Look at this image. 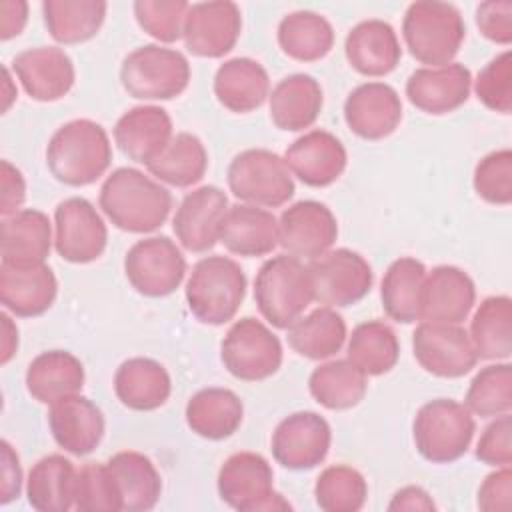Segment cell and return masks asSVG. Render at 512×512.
I'll use <instances>...</instances> for the list:
<instances>
[{
	"label": "cell",
	"instance_id": "cell-51",
	"mask_svg": "<svg viewBox=\"0 0 512 512\" xmlns=\"http://www.w3.org/2000/svg\"><path fill=\"white\" fill-rule=\"evenodd\" d=\"M476 458L488 466H510L512 464V418L510 414L496 416L476 444Z\"/></svg>",
	"mask_w": 512,
	"mask_h": 512
},
{
	"label": "cell",
	"instance_id": "cell-24",
	"mask_svg": "<svg viewBox=\"0 0 512 512\" xmlns=\"http://www.w3.org/2000/svg\"><path fill=\"white\" fill-rule=\"evenodd\" d=\"M48 426L54 442L68 454L86 456L104 438V414L86 396L72 394L50 404Z\"/></svg>",
	"mask_w": 512,
	"mask_h": 512
},
{
	"label": "cell",
	"instance_id": "cell-15",
	"mask_svg": "<svg viewBox=\"0 0 512 512\" xmlns=\"http://www.w3.org/2000/svg\"><path fill=\"white\" fill-rule=\"evenodd\" d=\"M332 442V430L318 412H294L278 422L270 450L274 460L288 470H312L324 462Z\"/></svg>",
	"mask_w": 512,
	"mask_h": 512
},
{
	"label": "cell",
	"instance_id": "cell-53",
	"mask_svg": "<svg viewBox=\"0 0 512 512\" xmlns=\"http://www.w3.org/2000/svg\"><path fill=\"white\" fill-rule=\"evenodd\" d=\"M478 508L484 512H506L512 506V470L500 466L490 472L478 488Z\"/></svg>",
	"mask_w": 512,
	"mask_h": 512
},
{
	"label": "cell",
	"instance_id": "cell-34",
	"mask_svg": "<svg viewBox=\"0 0 512 512\" xmlns=\"http://www.w3.org/2000/svg\"><path fill=\"white\" fill-rule=\"evenodd\" d=\"M86 374L82 362L68 350H46L26 368V390L40 404H54L60 398L78 394Z\"/></svg>",
	"mask_w": 512,
	"mask_h": 512
},
{
	"label": "cell",
	"instance_id": "cell-52",
	"mask_svg": "<svg viewBox=\"0 0 512 512\" xmlns=\"http://www.w3.org/2000/svg\"><path fill=\"white\" fill-rule=\"evenodd\" d=\"M476 26L490 42L508 46L512 42V2L488 0L476 6Z\"/></svg>",
	"mask_w": 512,
	"mask_h": 512
},
{
	"label": "cell",
	"instance_id": "cell-21",
	"mask_svg": "<svg viewBox=\"0 0 512 512\" xmlns=\"http://www.w3.org/2000/svg\"><path fill=\"white\" fill-rule=\"evenodd\" d=\"M346 126L364 140H382L402 122V100L386 82H364L344 100Z\"/></svg>",
	"mask_w": 512,
	"mask_h": 512
},
{
	"label": "cell",
	"instance_id": "cell-48",
	"mask_svg": "<svg viewBox=\"0 0 512 512\" xmlns=\"http://www.w3.org/2000/svg\"><path fill=\"white\" fill-rule=\"evenodd\" d=\"M188 8L190 4L186 0H136L134 16L148 36L158 42L172 44L182 38Z\"/></svg>",
	"mask_w": 512,
	"mask_h": 512
},
{
	"label": "cell",
	"instance_id": "cell-40",
	"mask_svg": "<svg viewBox=\"0 0 512 512\" xmlns=\"http://www.w3.org/2000/svg\"><path fill=\"white\" fill-rule=\"evenodd\" d=\"M108 4L104 0H44L42 16L50 36L60 44H80L98 34Z\"/></svg>",
	"mask_w": 512,
	"mask_h": 512
},
{
	"label": "cell",
	"instance_id": "cell-16",
	"mask_svg": "<svg viewBox=\"0 0 512 512\" xmlns=\"http://www.w3.org/2000/svg\"><path fill=\"white\" fill-rule=\"evenodd\" d=\"M242 30V14L238 4L230 0L190 4L182 40L188 52L198 58H222L238 42Z\"/></svg>",
	"mask_w": 512,
	"mask_h": 512
},
{
	"label": "cell",
	"instance_id": "cell-49",
	"mask_svg": "<svg viewBox=\"0 0 512 512\" xmlns=\"http://www.w3.org/2000/svg\"><path fill=\"white\" fill-rule=\"evenodd\" d=\"M472 184L476 194L496 206H508L512 202V152L500 148L484 158L474 168Z\"/></svg>",
	"mask_w": 512,
	"mask_h": 512
},
{
	"label": "cell",
	"instance_id": "cell-2",
	"mask_svg": "<svg viewBox=\"0 0 512 512\" xmlns=\"http://www.w3.org/2000/svg\"><path fill=\"white\" fill-rule=\"evenodd\" d=\"M112 144L108 132L94 120L76 118L62 124L46 146L50 174L66 186H88L108 170Z\"/></svg>",
	"mask_w": 512,
	"mask_h": 512
},
{
	"label": "cell",
	"instance_id": "cell-38",
	"mask_svg": "<svg viewBox=\"0 0 512 512\" xmlns=\"http://www.w3.org/2000/svg\"><path fill=\"white\" fill-rule=\"evenodd\" d=\"M278 44L286 56L298 62H316L334 46L332 24L314 10H294L278 24Z\"/></svg>",
	"mask_w": 512,
	"mask_h": 512
},
{
	"label": "cell",
	"instance_id": "cell-7",
	"mask_svg": "<svg viewBox=\"0 0 512 512\" xmlns=\"http://www.w3.org/2000/svg\"><path fill=\"white\" fill-rule=\"evenodd\" d=\"M120 82L136 100H172L188 88L190 64L174 48L146 44L122 60Z\"/></svg>",
	"mask_w": 512,
	"mask_h": 512
},
{
	"label": "cell",
	"instance_id": "cell-5",
	"mask_svg": "<svg viewBox=\"0 0 512 512\" xmlns=\"http://www.w3.org/2000/svg\"><path fill=\"white\" fill-rule=\"evenodd\" d=\"M402 36L418 62L436 68L454 60L466 38V24L454 4L418 0L406 8Z\"/></svg>",
	"mask_w": 512,
	"mask_h": 512
},
{
	"label": "cell",
	"instance_id": "cell-17",
	"mask_svg": "<svg viewBox=\"0 0 512 512\" xmlns=\"http://www.w3.org/2000/svg\"><path fill=\"white\" fill-rule=\"evenodd\" d=\"M336 238V216L322 202H294L278 218V244L294 258L314 260L328 252Z\"/></svg>",
	"mask_w": 512,
	"mask_h": 512
},
{
	"label": "cell",
	"instance_id": "cell-42",
	"mask_svg": "<svg viewBox=\"0 0 512 512\" xmlns=\"http://www.w3.org/2000/svg\"><path fill=\"white\" fill-rule=\"evenodd\" d=\"M312 398L328 410H350L358 406L368 390L366 374L348 358L316 366L308 378Z\"/></svg>",
	"mask_w": 512,
	"mask_h": 512
},
{
	"label": "cell",
	"instance_id": "cell-57",
	"mask_svg": "<svg viewBox=\"0 0 512 512\" xmlns=\"http://www.w3.org/2000/svg\"><path fill=\"white\" fill-rule=\"evenodd\" d=\"M390 512H402V510H422V512H432L436 510V504L432 496L422 488V486H404L398 492H394L390 504Z\"/></svg>",
	"mask_w": 512,
	"mask_h": 512
},
{
	"label": "cell",
	"instance_id": "cell-36",
	"mask_svg": "<svg viewBox=\"0 0 512 512\" xmlns=\"http://www.w3.org/2000/svg\"><path fill=\"white\" fill-rule=\"evenodd\" d=\"M76 470L62 454L40 458L28 472L26 498L38 512H66L74 508Z\"/></svg>",
	"mask_w": 512,
	"mask_h": 512
},
{
	"label": "cell",
	"instance_id": "cell-23",
	"mask_svg": "<svg viewBox=\"0 0 512 512\" xmlns=\"http://www.w3.org/2000/svg\"><path fill=\"white\" fill-rule=\"evenodd\" d=\"M284 162L302 184L324 188L342 176L348 164V154L344 144L332 132L310 130L286 148Z\"/></svg>",
	"mask_w": 512,
	"mask_h": 512
},
{
	"label": "cell",
	"instance_id": "cell-50",
	"mask_svg": "<svg viewBox=\"0 0 512 512\" xmlns=\"http://www.w3.org/2000/svg\"><path fill=\"white\" fill-rule=\"evenodd\" d=\"M474 92L492 112H512V52L496 54L476 76Z\"/></svg>",
	"mask_w": 512,
	"mask_h": 512
},
{
	"label": "cell",
	"instance_id": "cell-41",
	"mask_svg": "<svg viewBox=\"0 0 512 512\" xmlns=\"http://www.w3.org/2000/svg\"><path fill=\"white\" fill-rule=\"evenodd\" d=\"M470 340L484 360H508L512 354V300L498 294L488 296L476 308L470 322Z\"/></svg>",
	"mask_w": 512,
	"mask_h": 512
},
{
	"label": "cell",
	"instance_id": "cell-27",
	"mask_svg": "<svg viewBox=\"0 0 512 512\" xmlns=\"http://www.w3.org/2000/svg\"><path fill=\"white\" fill-rule=\"evenodd\" d=\"M344 54L358 74L376 78L390 74L398 66L402 48L388 22L370 18L350 28L344 42Z\"/></svg>",
	"mask_w": 512,
	"mask_h": 512
},
{
	"label": "cell",
	"instance_id": "cell-58",
	"mask_svg": "<svg viewBox=\"0 0 512 512\" xmlns=\"http://www.w3.org/2000/svg\"><path fill=\"white\" fill-rule=\"evenodd\" d=\"M2 320V354H0V362L8 364V360L14 356L16 348H18V328L14 326L12 318L2 312L0 314Z\"/></svg>",
	"mask_w": 512,
	"mask_h": 512
},
{
	"label": "cell",
	"instance_id": "cell-10",
	"mask_svg": "<svg viewBox=\"0 0 512 512\" xmlns=\"http://www.w3.org/2000/svg\"><path fill=\"white\" fill-rule=\"evenodd\" d=\"M282 356L280 338L252 316L236 320L220 344L224 368L244 382H260L274 376L282 366Z\"/></svg>",
	"mask_w": 512,
	"mask_h": 512
},
{
	"label": "cell",
	"instance_id": "cell-28",
	"mask_svg": "<svg viewBox=\"0 0 512 512\" xmlns=\"http://www.w3.org/2000/svg\"><path fill=\"white\" fill-rule=\"evenodd\" d=\"M218 240L236 256H266L278 246V220L260 206L234 204L220 222Z\"/></svg>",
	"mask_w": 512,
	"mask_h": 512
},
{
	"label": "cell",
	"instance_id": "cell-47",
	"mask_svg": "<svg viewBox=\"0 0 512 512\" xmlns=\"http://www.w3.org/2000/svg\"><path fill=\"white\" fill-rule=\"evenodd\" d=\"M74 508L80 512H120L122 504L106 462H88L76 470Z\"/></svg>",
	"mask_w": 512,
	"mask_h": 512
},
{
	"label": "cell",
	"instance_id": "cell-9",
	"mask_svg": "<svg viewBox=\"0 0 512 512\" xmlns=\"http://www.w3.org/2000/svg\"><path fill=\"white\" fill-rule=\"evenodd\" d=\"M230 192L252 206L278 208L294 196V178L284 158L266 148H248L228 166Z\"/></svg>",
	"mask_w": 512,
	"mask_h": 512
},
{
	"label": "cell",
	"instance_id": "cell-37",
	"mask_svg": "<svg viewBox=\"0 0 512 512\" xmlns=\"http://www.w3.org/2000/svg\"><path fill=\"white\" fill-rule=\"evenodd\" d=\"M424 278L426 266L412 256H402L388 266L382 278L380 298L390 320L398 324L420 320V292Z\"/></svg>",
	"mask_w": 512,
	"mask_h": 512
},
{
	"label": "cell",
	"instance_id": "cell-11",
	"mask_svg": "<svg viewBox=\"0 0 512 512\" xmlns=\"http://www.w3.org/2000/svg\"><path fill=\"white\" fill-rule=\"evenodd\" d=\"M124 274L138 294L164 298L180 288L186 276V258L168 236H148L126 252Z\"/></svg>",
	"mask_w": 512,
	"mask_h": 512
},
{
	"label": "cell",
	"instance_id": "cell-30",
	"mask_svg": "<svg viewBox=\"0 0 512 512\" xmlns=\"http://www.w3.org/2000/svg\"><path fill=\"white\" fill-rule=\"evenodd\" d=\"M114 392L126 408L150 412L166 404L172 392V380L158 360L134 356L116 368Z\"/></svg>",
	"mask_w": 512,
	"mask_h": 512
},
{
	"label": "cell",
	"instance_id": "cell-1",
	"mask_svg": "<svg viewBox=\"0 0 512 512\" xmlns=\"http://www.w3.org/2000/svg\"><path fill=\"white\" fill-rule=\"evenodd\" d=\"M98 202L116 228L132 234L158 230L172 210L170 190L130 166L116 168L106 176Z\"/></svg>",
	"mask_w": 512,
	"mask_h": 512
},
{
	"label": "cell",
	"instance_id": "cell-6",
	"mask_svg": "<svg viewBox=\"0 0 512 512\" xmlns=\"http://www.w3.org/2000/svg\"><path fill=\"white\" fill-rule=\"evenodd\" d=\"M474 432L472 412L452 398H434L422 404L412 422L414 446L432 464H450L462 458Z\"/></svg>",
	"mask_w": 512,
	"mask_h": 512
},
{
	"label": "cell",
	"instance_id": "cell-8",
	"mask_svg": "<svg viewBox=\"0 0 512 512\" xmlns=\"http://www.w3.org/2000/svg\"><path fill=\"white\" fill-rule=\"evenodd\" d=\"M224 504L238 512L290 510V502L274 490L270 462L258 452H236L224 460L216 478Z\"/></svg>",
	"mask_w": 512,
	"mask_h": 512
},
{
	"label": "cell",
	"instance_id": "cell-22",
	"mask_svg": "<svg viewBox=\"0 0 512 512\" xmlns=\"http://www.w3.org/2000/svg\"><path fill=\"white\" fill-rule=\"evenodd\" d=\"M472 90V74L460 62L446 66H424L414 70L406 80V96L418 110L442 116L466 104Z\"/></svg>",
	"mask_w": 512,
	"mask_h": 512
},
{
	"label": "cell",
	"instance_id": "cell-33",
	"mask_svg": "<svg viewBox=\"0 0 512 512\" xmlns=\"http://www.w3.org/2000/svg\"><path fill=\"white\" fill-rule=\"evenodd\" d=\"M52 246V226L44 212L34 208L18 210L2 218L0 254L6 264H42Z\"/></svg>",
	"mask_w": 512,
	"mask_h": 512
},
{
	"label": "cell",
	"instance_id": "cell-26",
	"mask_svg": "<svg viewBox=\"0 0 512 512\" xmlns=\"http://www.w3.org/2000/svg\"><path fill=\"white\" fill-rule=\"evenodd\" d=\"M114 142L130 160L148 166L174 138L170 114L154 104L126 110L114 124Z\"/></svg>",
	"mask_w": 512,
	"mask_h": 512
},
{
	"label": "cell",
	"instance_id": "cell-19",
	"mask_svg": "<svg viewBox=\"0 0 512 512\" xmlns=\"http://www.w3.org/2000/svg\"><path fill=\"white\" fill-rule=\"evenodd\" d=\"M228 210V196L218 186L188 192L172 218L176 240L188 252H208L218 242L220 222Z\"/></svg>",
	"mask_w": 512,
	"mask_h": 512
},
{
	"label": "cell",
	"instance_id": "cell-56",
	"mask_svg": "<svg viewBox=\"0 0 512 512\" xmlns=\"http://www.w3.org/2000/svg\"><path fill=\"white\" fill-rule=\"evenodd\" d=\"M28 22V4L24 0H4L0 4V38L18 36Z\"/></svg>",
	"mask_w": 512,
	"mask_h": 512
},
{
	"label": "cell",
	"instance_id": "cell-54",
	"mask_svg": "<svg viewBox=\"0 0 512 512\" xmlns=\"http://www.w3.org/2000/svg\"><path fill=\"white\" fill-rule=\"evenodd\" d=\"M0 214L12 216L26 200V182L22 172L8 160L0 162Z\"/></svg>",
	"mask_w": 512,
	"mask_h": 512
},
{
	"label": "cell",
	"instance_id": "cell-44",
	"mask_svg": "<svg viewBox=\"0 0 512 512\" xmlns=\"http://www.w3.org/2000/svg\"><path fill=\"white\" fill-rule=\"evenodd\" d=\"M346 354L348 360L366 376H382L396 366L400 342L386 322L368 320L352 330Z\"/></svg>",
	"mask_w": 512,
	"mask_h": 512
},
{
	"label": "cell",
	"instance_id": "cell-13",
	"mask_svg": "<svg viewBox=\"0 0 512 512\" xmlns=\"http://www.w3.org/2000/svg\"><path fill=\"white\" fill-rule=\"evenodd\" d=\"M54 248L58 256L72 264H88L102 256L108 244V228L86 198L72 196L54 210Z\"/></svg>",
	"mask_w": 512,
	"mask_h": 512
},
{
	"label": "cell",
	"instance_id": "cell-20",
	"mask_svg": "<svg viewBox=\"0 0 512 512\" xmlns=\"http://www.w3.org/2000/svg\"><path fill=\"white\" fill-rule=\"evenodd\" d=\"M24 92L36 102H56L64 98L76 80L72 58L56 46H36L22 50L12 60Z\"/></svg>",
	"mask_w": 512,
	"mask_h": 512
},
{
	"label": "cell",
	"instance_id": "cell-43",
	"mask_svg": "<svg viewBox=\"0 0 512 512\" xmlns=\"http://www.w3.org/2000/svg\"><path fill=\"white\" fill-rule=\"evenodd\" d=\"M146 168L154 178L168 186L190 188L204 178L208 168V152L198 136L178 132L164 152Z\"/></svg>",
	"mask_w": 512,
	"mask_h": 512
},
{
	"label": "cell",
	"instance_id": "cell-31",
	"mask_svg": "<svg viewBox=\"0 0 512 512\" xmlns=\"http://www.w3.org/2000/svg\"><path fill=\"white\" fill-rule=\"evenodd\" d=\"M214 96L230 112H252L270 96L268 72L258 60L230 58L214 74Z\"/></svg>",
	"mask_w": 512,
	"mask_h": 512
},
{
	"label": "cell",
	"instance_id": "cell-55",
	"mask_svg": "<svg viewBox=\"0 0 512 512\" xmlns=\"http://www.w3.org/2000/svg\"><path fill=\"white\" fill-rule=\"evenodd\" d=\"M2 468H0V504H8L20 496L22 468L20 458L8 440L0 442Z\"/></svg>",
	"mask_w": 512,
	"mask_h": 512
},
{
	"label": "cell",
	"instance_id": "cell-32",
	"mask_svg": "<svg viewBox=\"0 0 512 512\" xmlns=\"http://www.w3.org/2000/svg\"><path fill=\"white\" fill-rule=\"evenodd\" d=\"M114 480L122 510L146 512L152 510L162 494V478L154 462L136 450H122L106 462Z\"/></svg>",
	"mask_w": 512,
	"mask_h": 512
},
{
	"label": "cell",
	"instance_id": "cell-12",
	"mask_svg": "<svg viewBox=\"0 0 512 512\" xmlns=\"http://www.w3.org/2000/svg\"><path fill=\"white\" fill-rule=\"evenodd\" d=\"M314 300L330 308H346L360 302L372 288L374 272L368 260L348 248L328 250L308 264Z\"/></svg>",
	"mask_w": 512,
	"mask_h": 512
},
{
	"label": "cell",
	"instance_id": "cell-29",
	"mask_svg": "<svg viewBox=\"0 0 512 512\" xmlns=\"http://www.w3.org/2000/svg\"><path fill=\"white\" fill-rule=\"evenodd\" d=\"M324 96L320 82L310 74H290L282 78L268 96L270 120L284 132L310 128L322 112Z\"/></svg>",
	"mask_w": 512,
	"mask_h": 512
},
{
	"label": "cell",
	"instance_id": "cell-14",
	"mask_svg": "<svg viewBox=\"0 0 512 512\" xmlns=\"http://www.w3.org/2000/svg\"><path fill=\"white\" fill-rule=\"evenodd\" d=\"M416 362L432 376L462 378L478 362L468 332L460 324L420 322L412 334Z\"/></svg>",
	"mask_w": 512,
	"mask_h": 512
},
{
	"label": "cell",
	"instance_id": "cell-18",
	"mask_svg": "<svg viewBox=\"0 0 512 512\" xmlns=\"http://www.w3.org/2000/svg\"><path fill=\"white\" fill-rule=\"evenodd\" d=\"M476 302L474 280L458 266L442 264L426 272L420 292V320L432 324H460Z\"/></svg>",
	"mask_w": 512,
	"mask_h": 512
},
{
	"label": "cell",
	"instance_id": "cell-46",
	"mask_svg": "<svg viewBox=\"0 0 512 512\" xmlns=\"http://www.w3.org/2000/svg\"><path fill=\"white\" fill-rule=\"evenodd\" d=\"M314 498L324 512H358L366 504L368 484L356 468L334 464L316 478Z\"/></svg>",
	"mask_w": 512,
	"mask_h": 512
},
{
	"label": "cell",
	"instance_id": "cell-25",
	"mask_svg": "<svg viewBox=\"0 0 512 512\" xmlns=\"http://www.w3.org/2000/svg\"><path fill=\"white\" fill-rule=\"evenodd\" d=\"M58 294L52 268L42 264H0V302L20 318H34L50 310Z\"/></svg>",
	"mask_w": 512,
	"mask_h": 512
},
{
	"label": "cell",
	"instance_id": "cell-45",
	"mask_svg": "<svg viewBox=\"0 0 512 512\" xmlns=\"http://www.w3.org/2000/svg\"><path fill=\"white\" fill-rule=\"evenodd\" d=\"M464 406L480 418H496L512 410V364L496 362L480 368L472 378Z\"/></svg>",
	"mask_w": 512,
	"mask_h": 512
},
{
	"label": "cell",
	"instance_id": "cell-35",
	"mask_svg": "<svg viewBox=\"0 0 512 512\" xmlns=\"http://www.w3.org/2000/svg\"><path fill=\"white\" fill-rule=\"evenodd\" d=\"M188 428L206 440L230 438L242 424L244 404L230 388H202L190 396L186 410Z\"/></svg>",
	"mask_w": 512,
	"mask_h": 512
},
{
	"label": "cell",
	"instance_id": "cell-4",
	"mask_svg": "<svg viewBox=\"0 0 512 512\" xmlns=\"http://www.w3.org/2000/svg\"><path fill=\"white\" fill-rule=\"evenodd\" d=\"M246 274L228 256H206L198 260L186 282V304L202 324L222 326L240 310L246 296Z\"/></svg>",
	"mask_w": 512,
	"mask_h": 512
},
{
	"label": "cell",
	"instance_id": "cell-39",
	"mask_svg": "<svg viewBox=\"0 0 512 512\" xmlns=\"http://www.w3.org/2000/svg\"><path fill=\"white\" fill-rule=\"evenodd\" d=\"M346 322L330 306H320L306 316H300L288 328L290 348L308 358L324 360L342 350L346 342Z\"/></svg>",
	"mask_w": 512,
	"mask_h": 512
},
{
	"label": "cell",
	"instance_id": "cell-3",
	"mask_svg": "<svg viewBox=\"0 0 512 512\" xmlns=\"http://www.w3.org/2000/svg\"><path fill=\"white\" fill-rule=\"evenodd\" d=\"M254 300L264 320L288 330L314 300L308 266L290 254L268 258L256 272Z\"/></svg>",
	"mask_w": 512,
	"mask_h": 512
}]
</instances>
